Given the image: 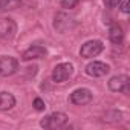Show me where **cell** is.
<instances>
[{
    "instance_id": "cell-1",
    "label": "cell",
    "mask_w": 130,
    "mask_h": 130,
    "mask_svg": "<svg viewBox=\"0 0 130 130\" xmlns=\"http://www.w3.org/2000/svg\"><path fill=\"white\" fill-rule=\"evenodd\" d=\"M68 115L63 113V112H54L51 115H46L44 118H41L40 125L43 128H61L68 124Z\"/></svg>"
},
{
    "instance_id": "cell-2",
    "label": "cell",
    "mask_w": 130,
    "mask_h": 130,
    "mask_svg": "<svg viewBox=\"0 0 130 130\" xmlns=\"http://www.w3.org/2000/svg\"><path fill=\"white\" fill-rule=\"evenodd\" d=\"M74 74V64L72 63H60L52 71V80L55 83H64L68 81Z\"/></svg>"
},
{
    "instance_id": "cell-3",
    "label": "cell",
    "mask_w": 130,
    "mask_h": 130,
    "mask_svg": "<svg viewBox=\"0 0 130 130\" xmlns=\"http://www.w3.org/2000/svg\"><path fill=\"white\" fill-rule=\"evenodd\" d=\"M19 71V61L11 55L0 57V77H11Z\"/></svg>"
},
{
    "instance_id": "cell-4",
    "label": "cell",
    "mask_w": 130,
    "mask_h": 130,
    "mask_svg": "<svg viewBox=\"0 0 130 130\" xmlns=\"http://www.w3.org/2000/svg\"><path fill=\"white\" fill-rule=\"evenodd\" d=\"M109 89L112 92H121L124 95L130 93V78L127 75H116L109 80Z\"/></svg>"
},
{
    "instance_id": "cell-5",
    "label": "cell",
    "mask_w": 130,
    "mask_h": 130,
    "mask_svg": "<svg viewBox=\"0 0 130 130\" xmlns=\"http://www.w3.org/2000/svg\"><path fill=\"white\" fill-rule=\"evenodd\" d=\"M103 49H104L103 41H100V40H89V41H86V43L81 46L80 55H81L83 58H93V57L100 55V54L103 52Z\"/></svg>"
},
{
    "instance_id": "cell-6",
    "label": "cell",
    "mask_w": 130,
    "mask_h": 130,
    "mask_svg": "<svg viewBox=\"0 0 130 130\" xmlns=\"http://www.w3.org/2000/svg\"><path fill=\"white\" fill-rule=\"evenodd\" d=\"M93 98V93L90 89L87 87H78L75 89L71 95H69V101L75 106H84V104H89Z\"/></svg>"
},
{
    "instance_id": "cell-7",
    "label": "cell",
    "mask_w": 130,
    "mask_h": 130,
    "mask_svg": "<svg viewBox=\"0 0 130 130\" xmlns=\"http://www.w3.org/2000/svg\"><path fill=\"white\" fill-rule=\"evenodd\" d=\"M17 32V23L9 19V17H3L0 19V38L2 40H11Z\"/></svg>"
},
{
    "instance_id": "cell-8",
    "label": "cell",
    "mask_w": 130,
    "mask_h": 130,
    "mask_svg": "<svg viewBox=\"0 0 130 130\" xmlns=\"http://www.w3.org/2000/svg\"><path fill=\"white\" fill-rule=\"evenodd\" d=\"M110 71L109 64L103 63V61H90L86 66V74L92 78H101L104 75H107Z\"/></svg>"
},
{
    "instance_id": "cell-9",
    "label": "cell",
    "mask_w": 130,
    "mask_h": 130,
    "mask_svg": "<svg viewBox=\"0 0 130 130\" xmlns=\"http://www.w3.org/2000/svg\"><path fill=\"white\" fill-rule=\"evenodd\" d=\"M47 55V49L41 44H32L31 47H28L23 55H22V60L23 61H31V60H40V58H44Z\"/></svg>"
},
{
    "instance_id": "cell-10",
    "label": "cell",
    "mask_w": 130,
    "mask_h": 130,
    "mask_svg": "<svg viewBox=\"0 0 130 130\" xmlns=\"http://www.w3.org/2000/svg\"><path fill=\"white\" fill-rule=\"evenodd\" d=\"M109 38L113 44H121L124 40V31L118 23H113L109 29Z\"/></svg>"
},
{
    "instance_id": "cell-11",
    "label": "cell",
    "mask_w": 130,
    "mask_h": 130,
    "mask_svg": "<svg viewBox=\"0 0 130 130\" xmlns=\"http://www.w3.org/2000/svg\"><path fill=\"white\" fill-rule=\"evenodd\" d=\"M15 106V96L9 92H0V110H11Z\"/></svg>"
},
{
    "instance_id": "cell-12",
    "label": "cell",
    "mask_w": 130,
    "mask_h": 130,
    "mask_svg": "<svg viewBox=\"0 0 130 130\" xmlns=\"http://www.w3.org/2000/svg\"><path fill=\"white\" fill-rule=\"evenodd\" d=\"M22 0H0V11H14L20 6Z\"/></svg>"
},
{
    "instance_id": "cell-13",
    "label": "cell",
    "mask_w": 130,
    "mask_h": 130,
    "mask_svg": "<svg viewBox=\"0 0 130 130\" xmlns=\"http://www.w3.org/2000/svg\"><path fill=\"white\" fill-rule=\"evenodd\" d=\"M121 118H122V113L119 110H109V112H106L103 121H106V122H118V121H121Z\"/></svg>"
},
{
    "instance_id": "cell-14",
    "label": "cell",
    "mask_w": 130,
    "mask_h": 130,
    "mask_svg": "<svg viewBox=\"0 0 130 130\" xmlns=\"http://www.w3.org/2000/svg\"><path fill=\"white\" fill-rule=\"evenodd\" d=\"M32 106H34V109H35L37 112H43V110L46 109V104H44V101H43V100H41L40 96H37V98L34 100Z\"/></svg>"
},
{
    "instance_id": "cell-15",
    "label": "cell",
    "mask_w": 130,
    "mask_h": 130,
    "mask_svg": "<svg viewBox=\"0 0 130 130\" xmlns=\"http://www.w3.org/2000/svg\"><path fill=\"white\" fill-rule=\"evenodd\" d=\"M77 3H78V0H61V8H64V9H72V8H75L77 6Z\"/></svg>"
},
{
    "instance_id": "cell-16",
    "label": "cell",
    "mask_w": 130,
    "mask_h": 130,
    "mask_svg": "<svg viewBox=\"0 0 130 130\" xmlns=\"http://www.w3.org/2000/svg\"><path fill=\"white\" fill-rule=\"evenodd\" d=\"M103 3H104L106 8L112 9V8H116V6L121 3V0H103Z\"/></svg>"
},
{
    "instance_id": "cell-17",
    "label": "cell",
    "mask_w": 130,
    "mask_h": 130,
    "mask_svg": "<svg viewBox=\"0 0 130 130\" xmlns=\"http://www.w3.org/2000/svg\"><path fill=\"white\" fill-rule=\"evenodd\" d=\"M128 0H124V2H122V5H121V11L124 12V14H127L128 12Z\"/></svg>"
}]
</instances>
